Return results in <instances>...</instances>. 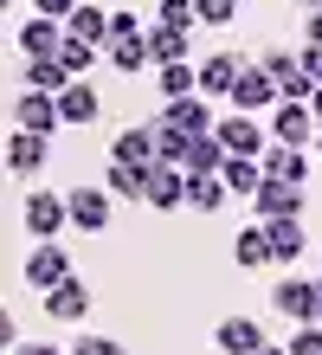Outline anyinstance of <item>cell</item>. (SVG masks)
<instances>
[{"label": "cell", "instance_id": "60d3db41", "mask_svg": "<svg viewBox=\"0 0 322 355\" xmlns=\"http://www.w3.org/2000/svg\"><path fill=\"white\" fill-rule=\"evenodd\" d=\"M13 355H71V349H52V343H19Z\"/></svg>", "mask_w": 322, "mask_h": 355}, {"label": "cell", "instance_id": "e575fe53", "mask_svg": "<svg viewBox=\"0 0 322 355\" xmlns=\"http://www.w3.org/2000/svg\"><path fill=\"white\" fill-rule=\"evenodd\" d=\"M200 7V26H232L239 19V0H193Z\"/></svg>", "mask_w": 322, "mask_h": 355}, {"label": "cell", "instance_id": "f35d334b", "mask_svg": "<svg viewBox=\"0 0 322 355\" xmlns=\"http://www.w3.org/2000/svg\"><path fill=\"white\" fill-rule=\"evenodd\" d=\"M33 7L46 13V19H71V13H78V0H33Z\"/></svg>", "mask_w": 322, "mask_h": 355}, {"label": "cell", "instance_id": "52a82bcc", "mask_svg": "<svg viewBox=\"0 0 322 355\" xmlns=\"http://www.w3.org/2000/svg\"><path fill=\"white\" fill-rule=\"evenodd\" d=\"M277 97H284V91H277V78H271L265 65H245L226 103H232V110H251V116H258V110H277Z\"/></svg>", "mask_w": 322, "mask_h": 355}, {"label": "cell", "instance_id": "4fadbf2b", "mask_svg": "<svg viewBox=\"0 0 322 355\" xmlns=\"http://www.w3.org/2000/svg\"><path fill=\"white\" fill-rule=\"evenodd\" d=\"M239 71H245V52H206L200 58V97H232Z\"/></svg>", "mask_w": 322, "mask_h": 355}, {"label": "cell", "instance_id": "f6af8a7d", "mask_svg": "<svg viewBox=\"0 0 322 355\" xmlns=\"http://www.w3.org/2000/svg\"><path fill=\"white\" fill-rule=\"evenodd\" d=\"M303 13H322V0H303Z\"/></svg>", "mask_w": 322, "mask_h": 355}, {"label": "cell", "instance_id": "7a4b0ae2", "mask_svg": "<svg viewBox=\"0 0 322 355\" xmlns=\"http://www.w3.org/2000/svg\"><path fill=\"white\" fill-rule=\"evenodd\" d=\"M19 220H26V233H33V239H58V226H71V200L39 187V194L19 200Z\"/></svg>", "mask_w": 322, "mask_h": 355}, {"label": "cell", "instance_id": "4dcf8cb0", "mask_svg": "<svg viewBox=\"0 0 322 355\" xmlns=\"http://www.w3.org/2000/svg\"><path fill=\"white\" fill-rule=\"evenodd\" d=\"M187 149H193V136L175 130L168 116H155V155H161V162H181V168H187Z\"/></svg>", "mask_w": 322, "mask_h": 355}, {"label": "cell", "instance_id": "4316f807", "mask_svg": "<svg viewBox=\"0 0 322 355\" xmlns=\"http://www.w3.org/2000/svg\"><path fill=\"white\" fill-rule=\"evenodd\" d=\"M226 175H187V207H200V214H213V207H226Z\"/></svg>", "mask_w": 322, "mask_h": 355}, {"label": "cell", "instance_id": "9c48e42d", "mask_svg": "<svg viewBox=\"0 0 322 355\" xmlns=\"http://www.w3.org/2000/svg\"><path fill=\"white\" fill-rule=\"evenodd\" d=\"M271 310H284L290 323H316V284L296 278V271H284V278L271 284Z\"/></svg>", "mask_w": 322, "mask_h": 355}, {"label": "cell", "instance_id": "8992f818", "mask_svg": "<svg viewBox=\"0 0 322 355\" xmlns=\"http://www.w3.org/2000/svg\"><path fill=\"white\" fill-rule=\"evenodd\" d=\"M258 65H265V71L277 78V91H284V97H303V103H316V91H322V85L303 71V58H296V52H277V46H271V52H258Z\"/></svg>", "mask_w": 322, "mask_h": 355}, {"label": "cell", "instance_id": "8d00e7d4", "mask_svg": "<svg viewBox=\"0 0 322 355\" xmlns=\"http://www.w3.org/2000/svg\"><path fill=\"white\" fill-rule=\"evenodd\" d=\"M116 39H142V19L129 13V7H116V13H110V46H116Z\"/></svg>", "mask_w": 322, "mask_h": 355}, {"label": "cell", "instance_id": "ab89813d", "mask_svg": "<svg viewBox=\"0 0 322 355\" xmlns=\"http://www.w3.org/2000/svg\"><path fill=\"white\" fill-rule=\"evenodd\" d=\"M296 58H303V71L316 78V85H322V46H303V52H296Z\"/></svg>", "mask_w": 322, "mask_h": 355}, {"label": "cell", "instance_id": "1f68e13d", "mask_svg": "<svg viewBox=\"0 0 322 355\" xmlns=\"http://www.w3.org/2000/svg\"><path fill=\"white\" fill-rule=\"evenodd\" d=\"M103 187H110L116 200H142V187H148V168H129V162H110Z\"/></svg>", "mask_w": 322, "mask_h": 355}, {"label": "cell", "instance_id": "cb8c5ba5", "mask_svg": "<svg viewBox=\"0 0 322 355\" xmlns=\"http://www.w3.org/2000/svg\"><path fill=\"white\" fill-rule=\"evenodd\" d=\"M213 336H220V349H226V355H251L258 343H265V329H258L251 317H226L220 329H213Z\"/></svg>", "mask_w": 322, "mask_h": 355}, {"label": "cell", "instance_id": "ba28073f", "mask_svg": "<svg viewBox=\"0 0 322 355\" xmlns=\"http://www.w3.org/2000/svg\"><path fill=\"white\" fill-rule=\"evenodd\" d=\"M142 200H148V207H161V214L187 207V168H181V162H155V168H148Z\"/></svg>", "mask_w": 322, "mask_h": 355}, {"label": "cell", "instance_id": "ee69618b", "mask_svg": "<svg viewBox=\"0 0 322 355\" xmlns=\"http://www.w3.org/2000/svg\"><path fill=\"white\" fill-rule=\"evenodd\" d=\"M316 323H322V278H316Z\"/></svg>", "mask_w": 322, "mask_h": 355}, {"label": "cell", "instance_id": "30bf717a", "mask_svg": "<svg viewBox=\"0 0 322 355\" xmlns=\"http://www.w3.org/2000/svg\"><path fill=\"white\" fill-rule=\"evenodd\" d=\"M64 200H71V226H78V233H103V226H110V200H116L110 187H91V181H84Z\"/></svg>", "mask_w": 322, "mask_h": 355}, {"label": "cell", "instance_id": "d6986e66", "mask_svg": "<svg viewBox=\"0 0 322 355\" xmlns=\"http://www.w3.org/2000/svg\"><path fill=\"white\" fill-rule=\"evenodd\" d=\"M161 116L175 123V130H187V136H213V130H220V116H213V103H200V97H175V103H168Z\"/></svg>", "mask_w": 322, "mask_h": 355}, {"label": "cell", "instance_id": "d6a6232c", "mask_svg": "<svg viewBox=\"0 0 322 355\" xmlns=\"http://www.w3.org/2000/svg\"><path fill=\"white\" fill-rule=\"evenodd\" d=\"M155 26H200V7H193V0H155Z\"/></svg>", "mask_w": 322, "mask_h": 355}, {"label": "cell", "instance_id": "7402d4cb", "mask_svg": "<svg viewBox=\"0 0 322 355\" xmlns=\"http://www.w3.org/2000/svg\"><path fill=\"white\" fill-rule=\"evenodd\" d=\"M265 175L303 187V181H310V155H303V149H290V142H271V149H265Z\"/></svg>", "mask_w": 322, "mask_h": 355}, {"label": "cell", "instance_id": "e0dca14e", "mask_svg": "<svg viewBox=\"0 0 322 355\" xmlns=\"http://www.w3.org/2000/svg\"><path fill=\"white\" fill-rule=\"evenodd\" d=\"M84 310H91V284H84L78 271H71L64 284H52V291H46V317H58V323H78Z\"/></svg>", "mask_w": 322, "mask_h": 355}, {"label": "cell", "instance_id": "f546056e", "mask_svg": "<svg viewBox=\"0 0 322 355\" xmlns=\"http://www.w3.org/2000/svg\"><path fill=\"white\" fill-rule=\"evenodd\" d=\"M26 85L33 91H64V85H71V71H64V58H26Z\"/></svg>", "mask_w": 322, "mask_h": 355}, {"label": "cell", "instance_id": "836d02e7", "mask_svg": "<svg viewBox=\"0 0 322 355\" xmlns=\"http://www.w3.org/2000/svg\"><path fill=\"white\" fill-rule=\"evenodd\" d=\"M97 52H103V46H84V39H64V52H58V58H64V71H71V78H91V71H97Z\"/></svg>", "mask_w": 322, "mask_h": 355}, {"label": "cell", "instance_id": "74e56055", "mask_svg": "<svg viewBox=\"0 0 322 355\" xmlns=\"http://www.w3.org/2000/svg\"><path fill=\"white\" fill-rule=\"evenodd\" d=\"M71 355H123V343H116V336H78Z\"/></svg>", "mask_w": 322, "mask_h": 355}, {"label": "cell", "instance_id": "7c38bea8", "mask_svg": "<svg viewBox=\"0 0 322 355\" xmlns=\"http://www.w3.org/2000/svg\"><path fill=\"white\" fill-rule=\"evenodd\" d=\"M58 110H64V123H71V130H91V123L103 116V97H97L91 78H71V85L58 91Z\"/></svg>", "mask_w": 322, "mask_h": 355}, {"label": "cell", "instance_id": "484cf974", "mask_svg": "<svg viewBox=\"0 0 322 355\" xmlns=\"http://www.w3.org/2000/svg\"><path fill=\"white\" fill-rule=\"evenodd\" d=\"M161 71V97L175 103V97H200V65L193 58H181V65H155Z\"/></svg>", "mask_w": 322, "mask_h": 355}, {"label": "cell", "instance_id": "f1b7e54d", "mask_svg": "<svg viewBox=\"0 0 322 355\" xmlns=\"http://www.w3.org/2000/svg\"><path fill=\"white\" fill-rule=\"evenodd\" d=\"M103 52H110V65H116L123 78H136L142 65H155V58H148V33H142V39H116V46H103Z\"/></svg>", "mask_w": 322, "mask_h": 355}, {"label": "cell", "instance_id": "5bb4252c", "mask_svg": "<svg viewBox=\"0 0 322 355\" xmlns=\"http://www.w3.org/2000/svg\"><path fill=\"white\" fill-rule=\"evenodd\" d=\"M64 39H71V33H64V19L33 13L26 26H19V52H26V58H58V52H64Z\"/></svg>", "mask_w": 322, "mask_h": 355}, {"label": "cell", "instance_id": "7bdbcfd3", "mask_svg": "<svg viewBox=\"0 0 322 355\" xmlns=\"http://www.w3.org/2000/svg\"><path fill=\"white\" fill-rule=\"evenodd\" d=\"M251 355H290V349H277V343H258V349H251Z\"/></svg>", "mask_w": 322, "mask_h": 355}, {"label": "cell", "instance_id": "83f0119b", "mask_svg": "<svg viewBox=\"0 0 322 355\" xmlns=\"http://www.w3.org/2000/svg\"><path fill=\"white\" fill-rule=\"evenodd\" d=\"M220 168H226V142H220V136H193L187 175H220Z\"/></svg>", "mask_w": 322, "mask_h": 355}, {"label": "cell", "instance_id": "d4e9b609", "mask_svg": "<svg viewBox=\"0 0 322 355\" xmlns=\"http://www.w3.org/2000/svg\"><path fill=\"white\" fill-rule=\"evenodd\" d=\"M232 259H239L245 271H258V265H271V233H265V220H258V226H245V233L232 239Z\"/></svg>", "mask_w": 322, "mask_h": 355}, {"label": "cell", "instance_id": "7dc6e473", "mask_svg": "<svg viewBox=\"0 0 322 355\" xmlns=\"http://www.w3.org/2000/svg\"><path fill=\"white\" fill-rule=\"evenodd\" d=\"M316 155H322V142H316Z\"/></svg>", "mask_w": 322, "mask_h": 355}, {"label": "cell", "instance_id": "5b68a950", "mask_svg": "<svg viewBox=\"0 0 322 355\" xmlns=\"http://www.w3.org/2000/svg\"><path fill=\"white\" fill-rule=\"evenodd\" d=\"M19 278H26L39 297H46L52 284H64V278H71V252H64V245H52V239H39V245H33V259L19 265Z\"/></svg>", "mask_w": 322, "mask_h": 355}, {"label": "cell", "instance_id": "d590c367", "mask_svg": "<svg viewBox=\"0 0 322 355\" xmlns=\"http://www.w3.org/2000/svg\"><path fill=\"white\" fill-rule=\"evenodd\" d=\"M290 355H322V323H296V336H290Z\"/></svg>", "mask_w": 322, "mask_h": 355}, {"label": "cell", "instance_id": "8fae6325", "mask_svg": "<svg viewBox=\"0 0 322 355\" xmlns=\"http://www.w3.org/2000/svg\"><path fill=\"white\" fill-rule=\"evenodd\" d=\"M110 162H129V168H155V123H129V130H116L110 142Z\"/></svg>", "mask_w": 322, "mask_h": 355}, {"label": "cell", "instance_id": "9a60e30c", "mask_svg": "<svg viewBox=\"0 0 322 355\" xmlns=\"http://www.w3.org/2000/svg\"><path fill=\"white\" fill-rule=\"evenodd\" d=\"M296 207H303V187H296V181H277V175H265V187L251 194V214H258V220L296 214Z\"/></svg>", "mask_w": 322, "mask_h": 355}, {"label": "cell", "instance_id": "277c9868", "mask_svg": "<svg viewBox=\"0 0 322 355\" xmlns=\"http://www.w3.org/2000/svg\"><path fill=\"white\" fill-rule=\"evenodd\" d=\"M58 123H64V110H58V97L52 91H19L13 97V130H33V136H58Z\"/></svg>", "mask_w": 322, "mask_h": 355}, {"label": "cell", "instance_id": "44dd1931", "mask_svg": "<svg viewBox=\"0 0 322 355\" xmlns=\"http://www.w3.org/2000/svg\"><path fill=\"white\" fill-rule=\"evenodd\" d=\"M64 33L84 39V46H110V13H103L97 0H78V13L64 19Z\"/></svg>", "mask_w": 322, "mask_h": 355}, {"label": "cell", "instance_id": "2e32d148", "mask_svg": "<svg viewBox=\"0 0 322 355\" xmlns=\"http://www.w3.org/2000/svg\"><path fill=\"white\" fill-rule=\"evenodd\" d=\"M46 155H52V136H33V130H13L7 136V168L13 175H39Z\"/></svg>", "mask_w": 322, "mask_h": 355}, {"label": "cell", "instance_id": "3957f363", "mask_svg": "<svg viewBox=\"0 0 322 355\" xmlns=\"http://www.w3.org/2000/svg\"><path fill=\"white\" fill-rule=\"evenodd\" d=\"M213 136L226 142V155H258V162H265V149H271V130H265V123H258L251 110L220 116V130H213Z\"/></svg>", "mask_w": 322, "mask_h": 355}, {"label": "cell", "instance_id": "ffe728a7", "mask_svg": "<svg viewBox=\"0 0 322 355\" xmlns=\"http://www.w3.org/2000/svg\"><path fill=\"white\" fill-rule=\"evenodd\" d=\"M148 58H155V65H181V58H193V33L187 26H148Z\"/></svg>", "mask_w": 322, "mask_h": 355}, {"label": "cell", "instance_id": "6da1fadb", "mask_svg": "<svg viewBox=\"0 0 322 355\" xmlns=\"http://www.w3.org/2000/svg\"><path fill=\"white\" fill-rule=\"evenodd\" d=\"M271 142H290V149H310L316 142V110L303 97H277L271 110Z\"/></svg>", "mask_w": 322, "mask_h": 355}, {"label": "cell", "instance_id": "603a6c76", "mask_svg": "<svg viewBox=\"0 0 322 355\" xmlns=\"http://www.w3.org/2000/svg\"><path fill=\"white\" fill-rule=\"evenodd\" d=\"M220 175H226V187H232L239 200H251L258 187H265V162H258V155H226Z\"/></svg>", "mask_w": 322, "mask_h": 355}, {"label": "cell", "instance_id": "bcb514c9", "mask_svg": "<svg viewBox=\"0 0 322 355\" xmlns=\"http://www.w3.org/2000/svg\"><path fill=\"white\" fill-rule=\"evenodd\" d=\"M310 110H316V116H322V91H316V103H310Z\"/></svg>", "mask_w": 322, "mask_h": 355}, {"label": "cell", "instance_id": "b9f144b4", "mask_svg": "<svg viewBox=\"0 0 322 355\" xmlns=\"http://www.w3.org/2000/svg\"><path fill=\"white\" fill-rule=\"evenodd\" d=\"M303 33H310V46H322V13H310V19H303Z\"/></svg>", "mask_w": 322, "mask_h": 355}, {"label": "cell", "instance_id": "ac0fdd59", "mask_svg": "<svg viewBox=\"0 0 322 355\" xmlns=\"http://www.w3.org/2000/svg\"><path fill=\"white\" fill-rule=\"evenodd\" d=\"M265 233H271V265H296V259H303V220H296V214L265 220Z\"/></svg>", "mask_w": 322, "mask_h": 355}]
</instances>
